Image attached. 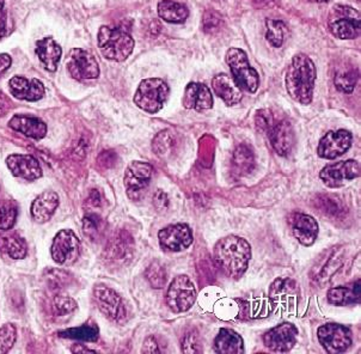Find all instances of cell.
<instances>
[{"label": "cell", "instance_id": "obj_1", "mask_svg": "<svg viewBox=\"0 0 361 354\" xmlns=\"http://www.w3.org/2000/svg\"><path fill=\"white\" fill-rule=\"evenodd\" d=\"M252 259V247L242 237L226 236L214 247V260L230 279H240L247 271Z\"/></svg>", "mask_w": 361, "mask_h": 354}, {"label": "cell", "instance_id": "obj_2", "mask_svg": "<svg viewBox=\"0 0 361 354\" xmlns=\"http://www.w3.org/2000/svg\"><path fill=\"white\" fill-rule=\"evenodd\" d=\"M317 72L312 60L305 54H297L286 72L287 92L297 102L307 106L312 102Z\"/></svg>", "mask_w": 361, "mask_h": 354}, {"label": "cell", "instance_id": "obj_3", "mask_svg": "<svg viewBox=\"0 0 361 354\" xmlns=\"http://www.w3.org/2000/svg\"><path fill=\"white\" fill-rule=\"evenodd\" d=\"M134 39L123 28L102 27L99 32V47L102 56L113 61H123L132 54Z\"/></svg>", "mask_w": 361, "mask_h": 354}, {"label": "cell", "instance_id": "obj_4", "mask_svg": "<svg viewBox=\"0 0 361 354\" xmlns=\"http://www.w3.org/2000/svg\"><path fill=\"white\" fill-rule=\"evenodd\" d=\"M169 92V87L163 79H144L135 91L133 101L135 106L146 113L156 114L164 106Z\"/></svg>", "mask_w": 361, "mask_h": 354}, {"label": "cell", "instance_id": "obj_5", "mask_svg": "<svg viewBox=\"0 0 361 354\" xmlns=\"http://www.w3.org/2000/svg\"><path fill=\"white\" fill-rule=\"evenodd\" d=\"M225 59L237 85L250 94H255L259 87V75L249 63L245 51L240 48H230Z\"/></svg>", "mask_w": 361, "mask_h": 354}, {"label": "cell", "instance_id": "obj_6", "mask_svg": "<svg viewBox=\"0 0 361 354\" xmlns=\"http://www.w3.org/2000/svg\"><path fill=\"white\" fill-rule=\"evenodd\" d=\"M360 13L355 8L338 5L329 18V30L336 39H353L360 35Z\"/></svg>", "mask_w": 361, "mask_h": 354}, {"label": "cell", "instance_id": "obj_7", "mask_svg": "<svg viewBox=\"0 0 361 354\" xmlns=\"http://www.w3.org/2000/svg\"><path fill=\"white\" fill-rule=\"evenodd\" d=\"M197 300L195 285L188 276H178L170 283L166 304L175 314L188 311Z\"/></svg>", "mask_w": 361, "mask_h": 354}, {"label": "cell", "instance_id": "obj_8", "mask_svg": "<svg viewBox=\"0 0 361 354\" xmlns=\"http://www.w3.org/2000/svg\"><path fill=\"white\" fill-rule=\"evenodd\" d=\"M154 176V168L145 161H132L127 166L123 182L126 187L127 195L130 200L137 201L149 188V182Z\"/></svg>", "mask_w": 361, "mask_h": 354}, {"label": "cell", "instance_id": "obj_9", "mask_svg": "<svg viewBox=\"0 0 361 354\" xmlns=\"http://www.w3.org/2000/svg\"><path fill=\"white\" fill-rule=\"evenodd\" d=\"M318 341L330 354L343 353L352 345V333L347 326L326 323L318 328Z\"/></svg>", "mask_w": 361, "mask_h": 354}, {"label": "cell", "instance_id": "obj_10", "mask_svg": "<svg viewBox=\"0 0 361 354\" xmlns=\"http://www.w3.org/2000/svg\"><path fill=\"white\" fill-rule=\"evenodd\" d=\"M359 176H360V166L353 159L333 163L324 166L319 173V177L323 183L329 188L343 187L345 183L355 180Z\"/></svg>", "mask_w": 361, "mask_h": 354}, {"label": "cell", "instance_id": "obj_11", "mask_svg": "<svg viewBox=\"0 0 361 354\" xmlns=\"http://www.w3.org/2000/svg\"><path fill=\"white\" fill-rule=\"evenodd\" d=\"M51 252L56 264H73L80 254V240L72 230H61L53 240Z\"/></svg>", "mask_w": 361, "mask_h": 354}, {"label": "cell", "instance_id": "obj_12", "mask_svg": "<svg viewBox=\"0 0 361 354\" xmlns=\"http://www.w3.org/2000/svg\"><path fill=\"white\" fill-rule=\"evenodd\" d=\"M94 302L103 315L115 322H121L126 319V307L121 297L113 288L104 285H97L94 290Z\"/></svg>", "mask_w": 361, "mask_h": 354}, {"label": "cell", "instance_id": "obj_13", "mask_svg": "<svg viewBox=\"0 0 361 354\" xmlns=\"http://www.w3.org/2000/svg\"><path fill=\"white\" fill-rule=\"evenodd\" d=\"M298 328L292 323H281L279 326L271 328L263 336L264 346L279 353H286L292 350L298 340Z\"/></svg>", "mask_w": 361, "mask_h": 354}, {"label": "cell", "instance_id": "obj_14", "mask_svg": "<svg viewBox=\"0 0 361 354\" xmlns=\"http://www.w3.org/2000/svg\"><path fill=\"white\" fill-rule=\"evenodd\" d=\"M159 245L164 252H183L192 243V233L187 224L169 225L158 233Z\"/></svg>", "mask_w": 361, "mask_h": 354}, {"label": "cell", "instance_id": "obj_15", "mask_svg": "<svg viewBox=\"0 0 361 354\" xmlns=\"http://www.w3.org/2000/svg\"><path fill=\"white\" fill-rule=\"evenodd\" d=\"M67 68L71 77L78 80H91L99 78V66L97 60L90 51L82 48H75L72 51Z\"/></svg>", "mask_w": 361, "mask_h": 354}, {"label": "cell", "instance_id": "obj_16", "mask_svg": "<svg viewBox=\"0 0 361 354\" xmlns=\"http://www.w3.org/2000/svg\"><path fill=\"white\" fill-rule=\"evenodd\" d=\"M353 137L348 130H331L319 140L317 154L324 159H335L345 154L350 145H352Z\"/></svg>", "mask_w": 361, "mask_h": 354}, {"label": "cell", "instance_id": "obj_17", "mask_svg": "<svg viewBox=\"0 0 361 354\" xmlns=\"http://www.w3.org/2000/svg\"><path fill=\"white\" fill-rule=\"evenodd\" d=\"M290 224L292 226V233L302 245L311 247L317 240L319 228L314 216L305 213H292L290 216Z\"/></svg>", "mask_w": 361, "mask_h": 354}, {"label": "cell", "instance_id": "obj_18", "mask_svg": "<svg viewBox=\"0 0 361 354\" xmlns=\"http://www.w3.org/2000/svg\"><path fill=\"white\" fill-rule=\"evenodd\" d=\"M6 166L12 175L27 181H35L42 176L39 161L30 154H11L6 159Z\"/></svg>", "mask_w": 361, "mask_h": 354}, {"label": "cell", "instance_id": "obj_19", "mask_svg": "<svg viewBox=\"0 0 361 354\" xmlns=\"http://www.w3.org/2000/svg\"><path fill=\"white\" fill-rule=\"evenodd\" d=\"M10 92L13 97L27 102H36L44 97V84L37 78L27 79L25 77L15 75L8 82Z\"/></svg>", "mask_w": 361, "mask_h": 354}, {"label": "cell", "instance_id": "obj_20", "mask_svg": "<svg viewBox=\"0 0 361 354\" xmlns=\"http://www.w3.org/2000/svg\"><path fill=\"white\" fill-rule=\"evenodd\" d=\"M268 137L275 152L279 156H288L295 146V132L290 123L286 120L274 122L271 130H268Z\"/></svg>", "mask_w": 361, "mask_h": 354}, {"label": "cell", "instance_id": "obj_21", "mask_svg": "<svg viewBox=\"0 0 361 354\" xmlns=\"http://www.w3.org/2000/svg\"><path fill=\"white\" fill-rule=\"evenodd\" d=\"M343 264V250L333 248L312 268V279L319 283H328Z\"/></svg>", "mask_w": 361, "mask_h": 354}, {"label": "cell", "instance_id": "obj_22", "mask_svg": "<svg viewBox=\"0 0 361 354\" xmlns=\"http://www.w3.org/2000/svg\"><path fill=\"white\" fill-rule=\"evenodd\" d=\"M182 103L187 109L197 111L211 109L213 106L212 92L204 84L189 83L185 87Z\"/></svg>", "mask_w": 361, "mask_h": 354}, {"label": "cell", "instance_id": "obj_23", "mask_svg": "<svg viewBox=\"0 0 361 354\" xmlns=\"http://www.w3.org/2000/svg\"><path fill=\"white\" fill-rule=\"evenodd\" d=\"M212 89L228 106H235L243 99L242 89L237 85L235 79L226 73H220L212 79Z\"/></svg>", "mask_w": 361, "mask_h": 354}, {"label": "cell", "instance_id": "obj_24", "mask_svg": "<svg viewBox=\"0 0 361 354\" xmlns=\"http://www.w3.org/2000/svg\"><path fill=\"white\" fill-rule=\"evenodd\" d=\"M8 126L35 140L44 138L47 134V125L41 118L29 115H15L8 121Z\"/></svg>", "mask_w": 361, "mask_h": 354}, {"label": "cell", "instance_id": "obj_25", "mask_svg": "<svg viewBox=\"0 0 361 354\" xmlns=\"http://www.w3.org/2000/svg\"><path fill=\"white\" fill-rule=\"evenodd\" d=\"M58 206H59L58 194L54 192H44L32 201V209H30L32 219L36 223L44 224L51 219Z\"/></svg>", "mask_w": 361, "mask_h": 354}, {"label": "cell", "instance_id": "obj_26", "mask_svg": "<svg viewBox=\"0 0 361 354\" xmlns=\"http://www.w3.org/2000/svg\"><path fill=\"white\" fill-rule=\"evenodd\" d=\"M314 204L318 212L334 221H341L348 213L340 197L331 194H318L314 197Z\"/></svg>", "mask_w": 361, "mask_h": 354}, {"label": "cell", "instance_id": "obj_27", "mask_svg": "<svg viewBox=\"0 0 361 354\" xmlns=\"http://www.w3.org/2000/svg\"><path fill=\"white\" fill-rule=\"evenodd\" d=\"M61 53V47L51 37H46L36 42V54L47 71H56Z\"/></svg>", "mask_w": 361, "mask_h": 354}, {"label": "cell", "instance_id": "obj_28", "mask_svg": "<svg viewBox=\"0 0 361 354\" xmlns=\"http://www.w3.org/2000/svg\"><path fill=\"white\" fill-rule=\"evenodd\" d=\"M133 238L130 233L127 231H118L106 244L104 255L108 260H123L133 250Z\"/></svg>", "mask_w": 361, "mask_h": 354}, {"label": "cell", "instance_id": "obj_29", "mask_svg": "<svg viewBox=\"0 0 361 354\" xmlns=\"http://www.w3.org/2000/svg\"><path fill=\"white\" fill-rule=\"evenodd\" d=\"M214 350L220 354L244 353L243 338L235 331L223 328L214 340Z\"/></svg>", "mask_w": 361, "mask_h": 354}, {"label": "cell", "instance_id": "obj_30", "mask_svg": "<svg viewBox=\"0 0 361 354\" xmlns=\"http://www.w3.org/2000/svg\"><path fill=\"white\" fill-rule=\"evenodd\" d=\"M360 279H357L355 283L347 286L330 288L328 291V300L334 305L345 307L350 304L360 303Z\"/></svg>", "mask_w": 361, "mask_h": 354}, {"label": "cell", "instance_id": "obj_31", "mask_svg": "<svg viewBox=\"0 0 361 354\" xmlns=\"http://www.w3.org/2000/svg\"><path fill=\"white\" fill-rule=\"evenodd\" d=\"M255 168L254 151L250 146L242 144L235 149L232 157V169L237 176L249 175Z\"/></svg>", "mask_w": 361, "mask_h": 354}, {"label": "cell", "instance_id": "obj_32", "mask_svg": "<svg viewBox=\"0 0 361 354\" xmlns=\"http://www.w3.org/2000/svg\"><path fill=\"white\" fill-rule=\"evenodd\" d=\"M158 15L168 23H185L188 18L189 10L185 5L173 0H161L158 4Z\"/></svg>", "mask_w": 361, "mask_h": 354}, {"label": "cell", "instance_id": "obj_33", "mask_svg": "<svg viewBox=\"0 0 361 354\" xmlns=\"http://www.w3.org/2000/svg\"><path fill=\"white\" fill-rule=\"evenodd\" d=\"M298 295L297 283L292 279H278L271 283L269 297L275 303H292Z\"/></svg>", "mask_w": 361, "mask_h": 354}, {"label": "cell", "instance_id": "obj_34", "mask_svg": "<svg viewBox=\"0 0 361 354\" xmlns=\"http://www.w3.org/2000/svg\"><path fill=\"white\" fill-rule=\"evenodd\" d=\"M99 329L96 324H82L80 326H73L65 331H59L60 338H73L82 341L94 343L99 340Z\"/></svg>", "mask_w": 361, "mask_h": 354}, {"label": "cell", "instance_id": "obj_35", "mask_svg": "<svg viewBox=\"0 0 361 354\" xmlns=\"http://www.w3.org/2000/svg\"><path fill=\"white\" fill-rule=\"evenodd\" d=\"M0 250L6 252L13 260L24 259L27 255V243L23 238L11 235L0 237Z\"/></svg>", "mask_w": 361, "mask_h": 354}, {"label": "cell", "instance_id": "obj_36", "mask_svg": "<svg viewBox=\"0 0 361 354\" xmlns=\"http://www.w3.org/2000/svg\"><path fill=\"white\" fill-rule=\"evenodd\" d=\"M103 228H104V223H103L102 218L97 216L96 213H90L84 216L82 231L87 238H90L91 240H99L103 233Z\"/></svg>", "mask_w": 361, "mask_h": 354}, {"label": "cell", "instance_id": "obj_37", "mask_svg": "<svg viewBox=\"0 0 361 354\" xmlns=\"http://www.w3.org/2000/svg\"><path fill=\"white\" fill-rule=\"evenodd\" d=\"M266 27H267L266 37H267L268 42L273 47H281L283 39H285V32H286V25L283 20H267Z\"/></svg>", "mask_w": 361, "mask_h": 354}, {"label": "cell", "instance_id": "obj_38", "mask_svg": "<svg viewBox=\"0 0 361 354\" xmlns=\"http://www.w3.org/2000/svg\"><path fill=\"white\" fill-rule=\"evenodd\" d=\"M18 216V209L15 202L12 201H3L0 202V230L8 231L13 228Z\"/></svg>", "mask_w": 361, "mask_h": 354}, {"label": "cell", "instance_id": "obj_39", "mask_svg": "<svg viewBox=\"0 0 361 354\" xmlns=\"http://www.w3.org/2000/svg\"><path fill=\"white\" fill-rule=\"evenodd\" d=\"M173 147V134L170 133V130H161L154 137L152 142V149L154 154L159 157H166L171 154Z\"/></svg>", "mask_w": 361, "mask_h": 354}, {"label": "cell", "instance_id": "obj_40", "mask_svg": "<svg viewBox=\"0 0 361 354\" xmlns=\"http://www.w3.org/2000/svg\"><path fill=\"white\" fill-rule=\"evenodd\" d=\"M166 269L163 264H159L158 261H154L149 264V268L146 269V279L149 280V285L154 288H163L166 283Z\"/></svg>", "mask_w": 361, "mask_h": 354}, {"label": "cell", "instance_id": "obj_41", "mask_svg": "<svg viewBox=\"0 0 361 354\" xmlns=\"http://www.w3.org/2000/svg\"><path fill=\"white\" fill-rule=\"evenodd\" d=\"M357 75L354 70H343L335 75L334 83L338 90L352 94L357 84Z\"/></svg>", "mask_w": 361, "mask_h": 354}, {"label": "cell", "instance_id": "obj_42", "mask_svg": "<svg viewBox=\"0 0 361 354\" xmlns=\"http://www.w3.org/2000/svg\"><path fill=\"white\" fill-rule=\"evenodd\" d=\"M53 309H54L55 315H67L77 309V303H75V299L71 298L70 295L59 293L54 297Z\"/></svg>", "mask_w": 361, "mask_h": 354}, {"label": "cell", "instance_id": "obj_43", "mask_svg": "<svg viewBox=\"0 0 361 354\" xmlns=\"http://www.w3.org/2000/svg\"><path fill=\"white\" fill-rule=\"evenodd\" d=\"M16 328L8 323L0 328V354L8 353L16 343Z\"/></svg>", "mask_w": 361, "mask_h": 354}, {"label": "cell", "instance_id": "obj_44", "mask_svg": "<svg viewBox=\"0 0 361 354\" xmlns=\"http://www.w3.org/2000/svg\"><path fill=\"white\" fill-rule=\"evenodd\" d=\"M255 123L257 130L264 132V133H268V130H271V126L274 125V118H273L271 111H267V109L257 111Z\"/></svg>", "mask_w": 361, "mask_h": 354}, {"label": "cell", "instance_id": "obj_45", "mask_svg": "<svg viewBox=\"0 0 361 354\" xmlns=\"http://www.w3.org/2000/svg\"><path fill=\"white\" fill-rule=\"evenodd\" d=\"M116 161H118V154L113 149L102 151L97 157V166L101 169H111L116 166Z\"/></svg>", "mask_w": 361, "mask_h": 354}, {"label": "cell", "instance_id": "obj_46", "mask_svg": "<svg viewBox=\"0 0 361 354\" xmlns=\"http://www.w3.org/2000/svg\"><path fill=\"white\" fill-rule=\"evenodd\" d=\"M182 350L185 353H199L201 352L200 341H199V336L195 333H188L183 338L182 343Z\"/></svg>", "mask_w": 361, "mask_h": 354}, {"label": "cell", "instance_id": "obj_47", "mask_svg": "<svg viewBox=\"0 0 361 354\" xmlns=\"http://www.w3.org/2000/svg\"><path fill=\"white\" fill-rule=\"evenodd\" d=\"M221 23V17L216 11H207L204 15V32H212L218 29Z\"/></svg>", "mask_w": 361, "mask_h": 354}, {"label": "cell", "instance_id": "obj_48", "mask_svg": "<svg viewBox=\"0 0 361 354\" xmlns=\"http://www.w3.org/2000/svg\"><path fill=\"white\" fill-rule=\"evenodd\" d=\"M47 279L49 283L53 285V288H60L68 283V274L63 271L53 269V271H49V276H48Z\"/></svg>", "mask_w": 361, "mask_h": 354}, {"label": "cell", "instance_id": "obj_49", "mask_svg": "<svg viewBox=\"0 0 361 354\" xmlns=\"http://www.w3.org/2000/svg\"><path fill=\"white\" fill-rule=\"evenodd\" d=\"M154 205L158 211H165L169 207V199L163 190H157L154 195Z\"/></svg>", "mask_w": 361, "mask_h": 354}, {"label": "cell", "instance_id": "obj_50", "mask_svg": "<svg viewBox=\"0 0 361 354\" xmlns=\"http://www.w3.org/2000/svg\"><path fill=\"white\" fill-rule=\"evenodd\" d=\"M87 205L90 209H99L102 205V197L97 189H92L87 199Z\"/></svg>", "mask_w": 361, "mask_h": 354}, {"label": "cell", "instance_id": "obj_51", "mask_svg": "<svg viewBox=\"0 0 361 354\" xmlns=\"http://www.w3.org/2000/svg\"><path fill=\"white\" fill-rule=\"evenodd\" d=\"M8 34V12L4 8L0 10V41Z\"/></svg>", "mask_w": 361, "mask_h": 354}, {"label": "cell", "instance_id": "obj_52", "mask_svg": "<svg viewBox=\"0 0 361 354\" xmlns=\"http://www.w3.org/2000/svg\"><path fill=\"white\" fill-rule=\"evenodd\" d=\"M144 353H159L161 350L158 348V343L154 336H149L146 338L144 346H142Z\"/></svg>", "mask_w": 361, "mask_h": 354}, {"label": "cell", "instance_id": "obj_53", "mask_svg": "<svg viewBox=\"0 0 361 354\" xmlns=\"http://www.w3.org/2000/svg\"><path fill=\"white\" fill-rule=\"evenodd\" d=\"M11 99H8L3 91H0V116L8 114V111H11Z\"/></svg>", "mask_w": 361, "mask_h": 354}, {"label": "cell", "instance_id": "obj_54", "mask_svg": "<svg viewBox=\"0 0 361 354\" xmlns=\"http://www.w3.org/2000/svg\"><path fill=\"white\" fill-rule=\"evenodd\" d=\"M12 59L8 54H0V75L8 71L11 66Z\"/></svg>", "mask_w": 361, "mask_h": 354}, {"label": "cell", "instance_id": "obj_55", "mask_svg": "<svg viewBox=\"0 0 361 354\" xmlns=\"http://www.w3.org/2000/svg\"><path fill=\"white\" fill-rule=\"evenodd\" d=\"M72 352H92L94 353V350H89V348H72Z\"/></svg>", "mask_w": 361, "mask_h": 354}, {"label": "cell", "instance_id": "obj_56", "mask_svg": "<svg viewBox=\"0 0 361 354\" xmlns=\"http://www.w3.org/2000/svg\"><path fill=\"white\" fill-rule=\"evenodd\" d=\"M5 0H0V10L4 8Z\"/></svg>", "mask_w": 361, "mask_h": 354}, {"label": "cell", "instance_id": "obj_57", "mask_svg": "<svg viewBox=\"0 0 361 354\" xmlns=\"http://www.w3.org/2000/svg\"><path fill=\"white\" fill-rule=\"evenodd\" d=\"M314 1H317V3H326V1H329V0H314Z\"/></svg>", "mask_w": 361, "mask_h": 354}]
</instances>
